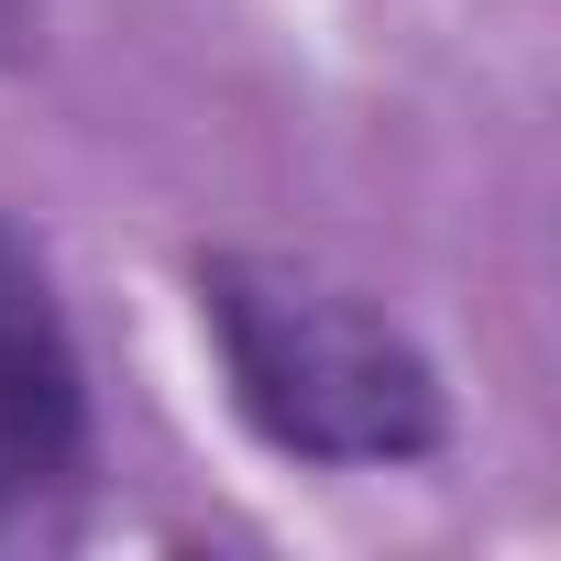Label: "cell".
<instances>
[{
  "label": "cell",
  "mask_w": 561,
  "mask_h": 561,
  "mask_svg": "<svg viewBox=\"0 0 561 561\" xmlns=\"http://www.w3.org/2000/svg\"><path fill=\"white\" fill-rule=\"evenodd\" d=\"M0 473L23 495L89 473V353L12 209H0Z\"/></svg>",
  "instance_id": "2"
},
{
  "label": "cell",
  "mask_w": 561,
  "mask_h": 561,
  "mask_svg": "<svg viewBox=\"0 0 561 561\" xmlns=\"http://www.w3.org/2000/svg\"><path fill=\"white\" fill-rule=\"evenodd\" d=\"M187 298H198V342L220 364L231 419L275 462L397 473L451 440V386L386 298L342 287V275H320L298 253H253V242L198 253Z\"/></svg>",
  "instance_id": "1"
},
{
  "label": "cell",
  "mask_w": 561,
  "mask_h": 561,
  "mask_svg": "<svg viewBox=\"0 0 561 561\" xmlns=\"http://www.w3.org/2000/svg\"><path fill=\"white\" fill-rule=\"evenodd\" d=\"M23 45H34V0H0V67H23Z\"/></svg>",
  "instance_id": "3"
},
{
  "label": "cell",
  "mask_w": 561,
  "mask_h": 561,
  "mask_svg": "<svg viewBox=\"0 0 561 561\" xmlns=\"http://www.w3.org/2000/svg\"><path fill=\"white\" fill-rule=\"evenodd\" d=\"M23 506H34V495H23V484H12V473H0V528H12V517H23Z\"/></svg>",
  "instance_id": "4"
}]
</instances>
